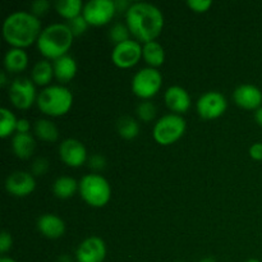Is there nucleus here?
<instances>
[{"mask_svg":"<svg viewBox=\"0 0 262 262\" xmlns=\"http://www.w3.org/2000/svg\"><path fill=\"white\" fill-rule=\"evenodd\" d=\"M125 25L130 35L140 42L154 41L164 27V14L156 5L147 2L132 3L125 13Z\"/></svg>","mask_w":262,"mask_h":262,"instance_id":"obj_1","label":"nucleus"},{"mask_svg":"<svg viewBox=\"0 0 262 262\" xmlns=\"http://www.w3.org/2000/svg\"><path fill=\"white\" fill-rule=\"evenodd\" d=\"M41 31V20L28 10H15L3 22V36L13 48L25 49L37 42Z\"/></svg>","mask_w":262,"mask_h":262,"instance_id":"obj_2","label":"nucleus"},{"mask_svg":"<svg viewBox=\"0 0 262 262\" xmlns=\"http://www.w3.org/2000/svg\"><path fill=\"white\" fill-rule=\"evenodd\" d=\"M73 32L67 23L56 22L42 28L36 45L46 59L55 60L66 55L73 43Z\"/></svg>","mask_w":262,"mask_h":262,"instance_id":"obj_3","label":"nucleus"},{"mask_svg":"<svg viewBox=\"0 0 262 262\" xmlns=\"http://www.w3.org/2000/svg\"><path fill=\"white\" fill-rule=\"evenodd\" d=\"M36 104L43 114L59 117L71 110L73 105V94L64 84H49L38 92Z\"/></svg>","mask_w":262,"mask_h":262,"instance_id":"obj_4","label":"nucleus"},{"mask_svg":"<svg viewBox=\"0 0 262 262\" xmlns=\"http://www.w3.org/2000/svg\"><path fill=\"white\" fill-rule=\"evenodd\" d=\"M79 194L92 207H102L110 201L112 187L101 174L90 173L79 179Z\"/></svg>","mask_w":262,"mask_h":262,"instance_id":"obj_5","label":"nucleus"},{"mask_svg":"<svg viewBox=\"0 0 262 262\" xmlns=\"http://www.w3.org/2000/svg\"><path fill=\"white\" fill-rule=\"evenodd\" d=\"M186 128V119L182 115L170 113L158 119V122L154 125L152 136L156 142L168 146L178 141L184 135Z\"/></svg>","mask_w":262,"mask_h":262,"instance_id":"obj_6","label":"nucleus"},{"mask_svg":"<svg viewBox=\"0 0 262 262\" xmlns=\"http://www.w3.org/2000/svg\"><path fill=\"white\" fill-rule=\"evenodd\" d=\"M163 84V74L158 68L145 67L137 71L133 76L130 87L135 95L143 100H148L155 96Z\"/></svg>","mask_w":262,"mask_h":262,"instance_id":"obj_7","label":"nucleus"},{"mask_svg":"<svg viewBox=\"0 0 262 262\" xmlns=\"http://www.w3.org/2000/svg\"><path fill=\"white\" fill-rule=\"evenodd\" d=\"M37 91L32 79L19 77L9 86V99L18 109H28L37 100Z\"/></svg>","mask_w":262,"mask_h":262,"instance_id":"obj_8","label":"nucleus"},{"mask_svg":"<svg viewBox=\"0 0 262 262\" xmlns=\"http://www.w3.org/2000/svg\"><path fill=\"white\" fill-rule=\"evenodd\" d=\"M117 13L114 0H89L84 3L82 15L89 25L102 26L112 20Z\"/></svg>","mask_w":262,"mask_h":262,"instance_id":"obj_9","label":"nucleus"},{"mask_svg":"<svg viewBox=\"0 0 262 262\" xmlns=\"http://www.w3.org/2000/svg\"><path fill=\"white\" fill-rule=\"evenodd\" d=\"M142 58V45L136 38H129L114 45L112 61L119 68H130Z\"/></svg>","mask_w":262,"mask_h":262,"instance_id":"obj_10","label":"nucleus"},{"mask_svg":"<svg viewBox=\"0 0 262 262\" xmlns=\"http://www.w3.org/2000/svg\"><path fill=\"white\" fill-rule=\"evenodd\" d=\"M197 113L204 119H215L225 113L228 101L219 91H207L199 97L196 102Z\"/></svg>","mask_w":262,"mask_h":262,"instance_id":"obj_11","label":"nucleus"},{"mask_svg":"<svg viewBox=\"0 0 262 262\" xmlns=\"http://www.w3.org/2000/svg\"><path fill=\"white\" fill-rule=\"evenodd\" d=\"M106 245L97 235H91L82 241L76 250L77 262H104L106 257Z\"/></svg>","mask_w":262,"mask_h":262,"instance_id":"obj_12","label":"nucleus"},{"mask_svg":"<svg viewBox=\"0 0 262 262\" xmlns=\"http://www.w3.org/2000/svg\"><path fill=\"white\" fill-rule=\"evenodd\" d=\"M59 156L64 164L72 168H78L89 160L86 146L82 141L72 137L61 141L59 145Z\"/></svg>","mask_w":262,"mask_h":262,"instance_id":"obj_13","label":"nucleus"},{"mask_svg":"<svg viewBox=\"0 0 262 262\" xmlns=\"http://www.w3.org/2000/svg\"><path fill=\"white\" fill-rule=\"evenodd\" d=\"M36 188L35 176L30 171L15 170L5 179V189L8 193L15 197H26Z\"/></svg>","mask_w":262,"mask_h":262,"instance_id":"obj_14","label":"nucleus"},{"mask_svg":"<svg viewBox=\"0 0 262 262\" xmlns=\"http://www.w3.org/2000/svg\"><path fill=\"white\" fill-rule=\"evenodd\" d=\"M233 100L243 109L256 110L262 106V91L255 84H239L233 91Z\"/></svg>","mask_w":262,"mask_h":262,"instance_id":"obj_15","label":"nucleus"},{"mask_svg":"<svg viewBox=\"0 0 262 262\" xmlns=\"http://www.w3.org/2000/svg\"><path fill=\"white\" fill-rule=\"evenodd\" d=\"M164 101L166 106L176 114L181 115L191 107V96L184 87L173 84L164 92Z\"/></svg>","mask_w":262,"mask_h":262,"instance_id":"obj_16","label":"nucleus"},{"mask_svg":"<svg viewBox=\"0 0 262 262\" xmlns=\"http://www.w3.org/2000/svg\"><path fill=\"white\" fill-rule=\"evenodd\" d=\"M36 227H37L38 232L49 239H58V238L63 237L64 233H66L64 220L56 214H51V212L40 215L37 222H36Z\"/></svg>","mask_w":262,"mask_h":262,"instance_id":"obj_17","label":"nucleus"},{"mask_svg":"<svg viewBox=\"0 0 262 262\" xmlns=\"http://www.w3.org/2000/svg\"><path fill=\"white\" fill-rule=\"evenodd\" d=\"M53 67L54 76L61 83H66V82H69L71 79H73L74 76L77 74V71H78L76 59L73 56L68 55V54L53 60Z\"/></svg>","mask_w":262,"mask_h":262,"instance_id":"obj_18","label":"nucleus"},{"mask_svg":"<svg viewBox=\"0 0 262 262\" xmlns=\"http://www.w3.org/2000/svg\"><path fill=\"white\" fill-rule=\"evenodd\" d=\"M36 148V141L31 133L15 132L12 137V150L19 159H28L33 155Z\"/></svg>","mask_w":262,"mask_h":262,"instance_id":"obj_19","label":"nucleus"},{"mask_svg":"<svg viewBox=\"0 0 262 262\" xmlns=\"http://www.w3.org/2000/svg\"><path fill=\"white\" fill-rule=\"evenodd\" d=\"M28 66V54L25 49L10 48L4 55L5 71L10 73H19Z\"/></svg>","mask_w":262,"mask_h":262,"instance_id":"obj_20","label":"nucleus"},{"mask_svg":"<svg viewBox=\"0 0 262 262\" xmlns=\"http://www.w3.org/2000/svg\"><path fill=\"white\" fill-rule=\"evenodd\" d=\"M54 76V67L49 59H40L36 61L31 71V79L38 86H49Z\"/></svg>","mask_w":262,"mask_h":262,"instance_id":"obj_21","label":"nucleus"},{"mask_svg":"<svg viewBox=\"0 0 262 262\" xmlns=\"http://www.w3.org/2000/svg\"><path fill=\"white\" fill-rule=\"evenodd\" d=\"M142 58L148 67L158 68L165 61V50L164 46L156 40L148 41L142 45Z\"/></svg>","mask_w":262,"mask_h":262,"instance_id":"obj_22","label":"nucleus"},{"mask_svg":"<svg viewBox=\"0 0 262 262\" xmlns=\"http://www.w3.org/2000/svg\"><path fill=\"white\" fill-rule=\"evenodd\" d=\"M79 188V182L69 176H60L54 181L53 192L55 197L60 200H67L73 196Z\"/></svg>","mask_w":262,"mask_h":262,"instance_id":"obj_23","label":"nucleus"},{"mask_svg":"<svg viewBox=\"0 0 262 262\" xmlns=\"http://www.w3.org/2000/svg\"><path fill=\"white\" fill-rule=\"evenodd\" d=\"M33 132L40 140L45 142H55L59 138V129L50 119H37L33 124Z\"/></svg>","mask_w":262,"mask_h":262,"instance_id":"obj_24","label":"nucleus"},{"mask_svg":"<svg viewBox=\"0 0 262 262\" xmlns=\"http://www.w3.org/2000/svg\"><path fill=\"white\" fill-rule=\"evenodd\" d=\"M117 129L120 137L125 138V140H132V138L137 137L140 133V124L130 115H123L118 119Z\"/></svg>","mask_w":262,"mask_h":262,"instance_id":"obj_25","label":"nucleus"},{"mask_svg":"<svg viewBox=\"0 0 262 262\" xmlns=\"http://www.w3.org/2000/svg\"><path fill=\"white\" fill-rule=\"evenodd\" d=\"M83 5L82 0H56L55 9L61 17L72 19V18L82 14Z\"/></svg>","mask_w":262,"mask_h":262,"instance_id":"obj_26","label":"nucleus"},{"mask_svg":"<svg viewBox=\"0 0 262 262\" xmlns=\"http://www.w3.org/2000/svg\"><path fill=\"white\" fill-rule=\"evenodd\" d=\"M0 117H2V119H0V136L3 138H7L8 136L13 135L17 130L18 119L7 107L0 109Z\"/></svg>","mask_w":262,"mask_h":262,"instance_id":"obj_27","label":"nucleus"},{"mask_svg":"<svg viewBox=\"0 0 262 262\" xmlns=\"http://www.w3.org/2000/svg\"><path fill=\"white\" fill-rule=\"evenodd\" d=\"M129 28H128V26L124 25V23H114L109 30V38L115 43V45L119 42H123V41L125 40H129Z\"/></svg>","mask_w":262,"mask_h":262,"instance_id":"obj_28","label":"nucleus"},{"mask_svg":"<svg viewBox=\"0 0 262 262\" xmlns=\"http://www.w3.org/2000/svg\"><path fill=\"white\" fill-rule=\"evenodd\" d=\"M156 112H158V109H156L155 104L150 100H142L136 109L138 118L143 122H151L156 117Z\"/></svg>","mask_w":262,"mask_h":262,"instance_id":"obj_29","label":"nucleus"},{"mask_svg":"<svg viewBox=\"0 0 262 262\" xmlns=\"http://www.w3.org/2000/svg\"><path fill=\"white\" fill-rule=\"evenodd\" d=\"M67 25L71 28V31L73 32L74 36H79L82 33L86 32V30L89 28V22L86 20V18L82 14L77 15V17L72 18V19L67 20Z\"/></svg>","mask_w":262,"mask_h":262,"instance_id":"obj_30","label":"nucleus"},{"mask_svg":"<svg viewBox=\"0 0 262 262\" xmlns=\"http://www.w3.org/2000/svg\"><path fill=\"white\" fill-rule=\"evenodd\" d=\"M48 170H49V160L46 158H42V156L35 159L32 165H31V173H32L33 176H43Z\"/></svg>","mask_w":262,"mask_h":262,"instance_id":"obj_31","label":"nucleus"},{"mask_svg":"<svg viewBox=\"0 0 262 262\" xmlns=\"http://www.w3.org/2000/svg\"><path fill=\"white\" fill-rule=\"evenodd\" d=\"M50 2L49 0H35V2L31 3V13H33L35 15H42L50 8Z\"/></svg>","mask_w":262,"mask_h":262,"instance_id":"obj_32","label":"nucleus"},{"mask_svg":"<svg viewBox=\"0 0 262 262\" xmlns=\"http://www.w3.org/2000/svg\"><path fill=\"white\" fill-rule=\"evenodd\" d=\"M187 5H188L192 10H194V12L204 13L207 12V10L211 8L212 2L211 0H188V2H187Z\"/></svg>","mask_w":262,"mask_h":262,"instance_id":"obj_33","label":"nucleus"},{"mask_svg":"<svg viewBox=\"0 0 262 262\" xmlns=\"http://www.w3.org/2000/svg\"><path fill=\"white\" fill-rule=\"evenodd\" d=\"M12 246H13L12 234H10L9 232H7V230H3L2 234H0V252H2V255L4 256L5 253L12 248Z\"/></svg>","mask_w":262,"mask_h":262,"instance_id":"obj_34","label":"nucleus"},{"mask_svg":"<svg viewBox=\"0 0 262 262\" xmlns=\"http://www.w3.org/2000/svg\"><path fill=\"white\" fill-rule=\"evenodd\" d=\"M89 165L94 170H101L106 165V159L102 155H100V154H94V155L89 158Z\"/></svg>","mask_w":262,"mask_h":262,"instance_id":"obj_35","label":"nucleus"},{"mask_svg":"<svg viewBox=\"0 0 262 262\" xmlns=\"http://www.w3.org/2000/svg\"><path fill=\"white\" fill-rule=\"evenodd\" d=\"M250 155L253 160H262V142H256L251 145Z\"/></svg>","mask_w":262,"mask_h":262,"instance_id":"obj_36","label":"nucleus"},{"mask_svg":"<svg viewBox=\"0 0 262 262\" xmlns=\"http://www.w3.org/2000/svg\"><path fill=\"white\" fill-rule=\"evenodd\" d=\"M31 129V123L30 120L26 119V118H20L17 122V130L18 133H30Z\"/></svg>","mask_w":262,"mask_h":262,"instance_id":"obj_37","label":"nucleus"},{"mask_svg":"<svg viewBox=\"0 0 262 262\" xmlns=\"http://www.w3.org/2000/svg\"><path fill=\"white\" fill-rule=\"evenodd\" d=\"M115 8H117V12H125L129 9V7L132 5V3H129L128 0H114Z\"/></svg>","mask_w":262,"mask_h":262,"instance_id":"obj_38","label":"nucleus"},{"mask_svg":"<svg viewBox=\"0 0 262 262\" xmlns=\"http://www.w3.org/2000/svg\"><path fill=\"white\" fill-rule=\"evenodd\" d=\"M253 117H255L256 123L262 127V106H260L258 109L255 110V115H253Z\"/></svg>","mask_w":262,"mask_h":262,"instance_id":"obj_39","label":"nucleus"},{"mask_svg":"<svg viewBox=\"0 0 262 262\" xmlns=\"http://www.w3.org/2000/svg\"><path fill=\"white\" fill-rule=\"evenodd\" d=\"M55 262H73L69 255H60L58 258H56Z\"/></svg>","mask_w":262,"mask_h":262,"instance_id":"obj_40","label":"nucleus"},{"mask_svg":"<svg viewBox=\"0 0 262 262\" xmlns=\"http://www.w3.org/2000/svg\"><path fill=\"white\" fill-rule=\"evenodd\" d=\"M7 82H8L7 71L0 72V84H2V86H5V84H7Z\"/></svg>","mask_w":262,"mask_h":262,"instance_id":"obj_41","label":"nucleus"},{"mask_svg":"<svg viewBox=\"0 0 262 262\" xmlns=\"http://www.w3.org/2000/svg\"><path fill=\"white\" fill-rule=\"evenodd\" d=\"M0 262H17L14 260V258L12 257H8V256H2V258H0Z\"/></svg>","mask_w":262,"mask_h":262,"instance_id":"obj_42","label":"nucleus"},{"mask_svg":"<svg viewBox=\"0 0 262 262\" xmlns=\"http://www.w3.org/2000/svg\"><path fill=\"white\" fill-rule=\"evenodd\" d=\"M200 262H216V260H215V258H212V257H205V258H202V260Z\"/></svg>","mask_w":262,"mask_h":262,"instance_id":"obj_43","label":"nucleus"},{"mask_svg":"<svg viewBox=\"0 0 262 262\" xmlns=\"http://www.w3.org/2000/svg\"><path fill=\"white\" fill-rule=\"evenodd\" d=\"M245 262H261L260 260H256V258H250V260L245 261Z\"/></svg>","mask_w":262,"mask_h":262,"instance_id":"obj_44","label":"nucleus"},{"mask_svg":"<svg viewBox=\"0 0 262 262\" xmlns=\"http://www.w3.org/2000/svg\"><path fill=\"white\" fill-rule=\"evenodd\" d=\"M176 262H184V261H176Z\"/></svg>","mask_w":262,"mask_h":262,"instance_id":"obj_45","label":"nucleus"}]
</instances>
